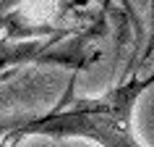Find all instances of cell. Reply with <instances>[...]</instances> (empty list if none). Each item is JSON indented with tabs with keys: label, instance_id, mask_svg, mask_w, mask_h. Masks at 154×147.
<instances>
[{
	"label": "cell",
	"instance_id": "2",
	"mask_svg": "<svg viewBox=\"0 0 154 147\" xmlns=\"http://www.w3.org/2000/svg\"><path fill=\"white\" fill-rule=\"evenodd\" d=\"M99 37V26L68 37V29H57L47 37L11 40L0 37V74L8 76L21 66H63L71 71L89 68L99 58L91 42Z\"/></svg>",
	"mask_w": 154,
	"mask_h": 147
},
{
	"label": "cell",
	"instance_id": "3",
	"mask_svg": "<svg viewBox=\"0 0 154 147\" xmlns=\"http://www.w3.org/2000/svg\"><path fill=\"white\" fill-rule=\"evenodd\" d=\"M18 0H0V32H3V24H5V16L11 13V8L16 5Z\"/></svg>",
	"mask_w": 154,
	"mask_h": 147
},
{
	"label": "cell",
	"instance_id": "1",
	"mask_svg": "<svg viewBox=\"0 0 154 147\" xmlns=\"http://www.w3.org/2000/svg\"><path fill=\"white\" fill-rule=\"evenodd\" d=\"M76 74L68 79L63 100L42 116H21L16 129L3 137L5 147H16L24 137L89 139L99 147H144L133 131L138 97L154 87V74L131 76L99 97H73Z\"/></svg>",
	"mask_w": 154,
	"mask_h": 147
},
{
	"label": "cell",
	"instance_id": "4",
	"mask_svg": "<svg viewBox=\"0 0 154 147\" xmlns=\"http://www.w3.org/2000/svg\"><path fill=\"white\" fill-rule=\"evenodd\" d=\"M0 147H5V145H0Z\"/></svg>",
	"mask_w": 154,
	"mask_h": 147
}]
</instances>
